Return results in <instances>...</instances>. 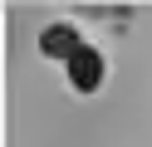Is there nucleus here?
I'll list each match as a JSON object with an SVG mask.
<instances>
[{"label":"nucleus","mask_w":152,"mask_h":147,"mask_svg":"<svg viewBox=\"0 0 152 147\" xmlns=\"http://www.w3.org/2000/svg\"><path fill=\"white\" fill-rule=\"evenodd\" d=\"M39 49H44L49 59H64V64H69V54L79 49V34H74L69 25H49V29L39 34Z\"/></svg>","instance_id":"f03ea898"},{"label":"nucleus","mask_w":152,"mask_h":147,"mask_svg":"<svg viewBox=\"0 0 152 147\" xmlns=\"http://www.w3.org/2000/svg\"><path fill=\"white\" fill-rule=\"evenodd\" d=\"M69 83L79 88V93H93V88L103 83V54H98V49L79 44V49L69 54Z\"/></svg>","instance_id":"f257e3e1"}]
</instances>
